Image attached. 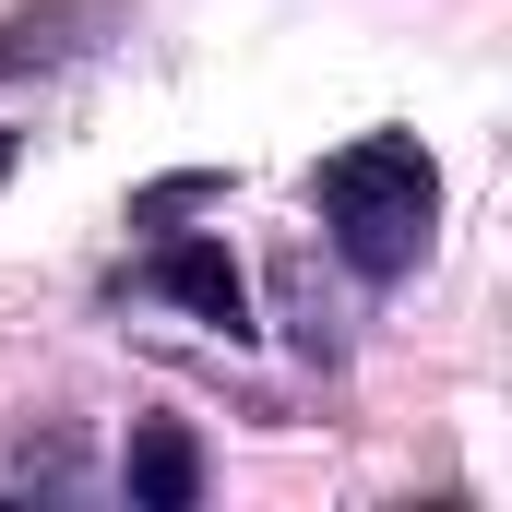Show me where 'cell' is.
I'll return each mask as SVG.
<instances>
[{
	"label": "cell",
	"instance_id": "cell-1",
	"mask_svg": "<svg viewBox=\"0 0 512 512\" xmlns=\"http://www.w3.org/2000/svg\"><path fill=\"white\" fill-rule=\"evenodd\" d=\"M310 203H322L334 251L358 262L370 286H393L405 262L429 251V215H441V167H429V143H417V131H358L346 155H322Z\"/></svg>",
	"mask_w": 512,
	"mask_h": 512
},
{
	"label": "cell",
	"instance_id": "cell-2",
	"mask_svg": "<svg viewBox=\"0 0 512 512\" xmlns=\"http://www.w3.org/2000/svg\"><path fill=\"white\" fill-rule=\"evenodd\" d=\"M143 286L155 298H179L191 322H215V334H251V274L227 262V239H167V251L143 262Z\"/></svg>",
	"mask_w": 512,
	"mask_h": 512
},
{
	"label": "cell",
	"instance_id": "cell-3",
	"mask_svg": "<svg viewBox=\"0 0 512 512\" xmlns=\"http://www.w3.org/2000/svg\"><path fill=\"white\" fill-rule=\"evenodd\" d=\"M131 501L143 512H191L203 501V453H191V429H179V417H143V429H131Z\"/></svg>",
	"mask_w": 512,
	"mask_h": 512
},
{
	"label": "cell",
	"instance_id": "cell-4",
	"mask_svg": "<svg viewBox=\"0 0 512 512\" xmlns=\"http://www.w3.org/2000/svg\"><path fill=\"white\" fill-rule=\"evenodd\" d=\"M72 36H84V12H12V24H0V72H24V60H60Z\"/></svg>",
	"mask_w": 512,
	"mask_h": 512
},
{
	"label": "cell",
	"instance_id": "cell-5",
	"mask_svg": "<svg viewBox=\"0 0 512 512\" xmlns=\"http://www.w3.org/2000/svg\"><path fill=\"white\" fill-rule=\"evenodd\" d=\"M12 167H24V131H0V179H12Z\"/></svg>",
	"mask_w": 512,
	"mask_h": 512
}]
</instances>
